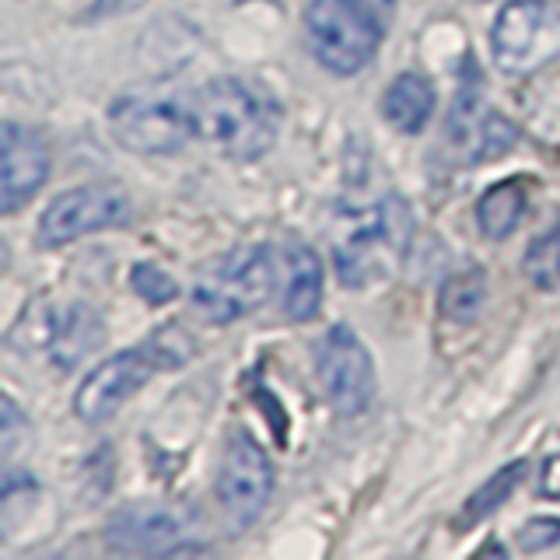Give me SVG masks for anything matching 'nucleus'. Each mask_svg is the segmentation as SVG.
Returning <instances> with one entry per match:
<instances>
[{"label": "nucleus", "mask_w": 560, "mask_h": 560, "mask_svg": "<svg viewBox=\"0 0 560 560\" xmlns=\"http://www.w3.org/2000/svg\"><path fill=\"white\" fill-rule=\"evenodd\" d=\"M197 130L232 162H256L280 133V105L267 88L242 78H214L207 81L197 98Z\"/></svg>", "instance_id": "f257e3e1"}, {"label": "nucleus", "mask_w": 560, "mask_h": 560, "mask_svg": "<svg viewBox=\"0 0 560 560\" xmlns=\"http://www.w3.org/2000/svg\"><path fill=\"white\" fill-rule=\"evenodd\" d=\"M410 238H413L410 207L402 197L389 192L375 207L361 210L340 238H332V245H337L332 259H337L340 280L347 288L372 284V280L389 273L407 256Z\"/></svg>", "instance_id": "f03ea898"}, {"label": "nucleus", "mask_w": 560, "mask_h": 560, "mask_svg": "<svg viewBox=\"0 0 560 560\" xmlns=\"http://www.w3.org/2000/svg\"><path fill=\"white\" fill-rule=\"evenodd\" d=\"M273 294V253L267 245H238L224 253L192 284V308L207 323H235Z\"/></svg>", "instance_id": "7ed1b4c3"}, {"label": "nucleus", "mask_w": 560, "mask_h": 560, "mask_svg": "<svg viewBox=\"0 0 560 560\" xmlns=\"http://www.w3.org/2000/svg\"><path fill=\"white\" fill-rule=\"evenodd\" d=\"M385 25L361 0H312L305 8V35L329 74L350 78L372 63Z\"/></svg>", "instance_id": "20e7f679"}, {"label": "nucleus", "mask_w": 560, "mask_h": 560, "mask_svg": "<svg viewBox=\"0 0 560 560\" xmlns=\"http://www.w3.org/2000/svg\"><path fill=\"white\" fill-rule=\"evenodd\" d=\"M109 130L133 154H175L197 140L192 102L158 92H130L109 105Z\"/></svg>", "instance_id": "39448f33"}, {"label": "nucleus", "mask_w": 560, "mask_h": 560, "mask_svg": "<svg viewBox=\"0 0 560 560\" xmlns=\"http://www.w3.org/2000/svg\"><path fill=\"white\" fill-rule=\"evenodd\" d=\"M133 218L130 192L116 183H88L60 192L39 218V242L46 249L70 245L84 235L109 232V228H127Z\"/></svg>", "instance_id": "423d86ee"}, {"label": "nucleus", "mask_w": 560, "mask_h": 560, "mask_svg": "<svg viewBox=\"0 0 560 560\" xmlns=\"http://www.w3.org/2000/svg\"><path fill=\"white\" fill-rule=\"evenodd\" d=\"M490 46L504 74H529L560 49V14L547 0H512L494 18Z\"/></svg>", "instance_id": "0eeeda50"}, {"label": "nucleus", "mask_w": 560, "mask_h": 560, "mask_svg": "<svg viewBox=\"0 0 560 560\" xmlns=\"http://www.w3.org/2000/svg\"><path fill=\"white\" fill-rule=\"evenodd\" d=\"M315 372H319L326 402L340 417H361L375 399V364L354 329L332 326L315 347Z\"/></svg>", "instance_id": "6e6552de"}, {"label": "nucleus", "mask_w": 560, "mask_h": 560, "mask_svg": "<svg viewBox=\"0 0 560 560\" xmlns=\"http://www.w3.org/2000/svg\"><path fill=\"white\" fill-rule=\"evenodd\" d=\"M214 494H218L221 512L235 525H253L262 515V508L270 504L273 466L253 434L235 431L224 442Z\"/></svg>", "instance_id": "1a4fd4ad"}, {"label": "nucleus", "mask_w": 560, "mask_h": 560, "mask_svg": "<svg viewBox=\"0 0 560 560\" xmlns=\"http://www.w3.org/2000/svg\"><path fill=\"white\" fill-rule=\"evenodd\" d=\"M192 529V515L172 501H133L109 518L105 542L122 553H172Z\"/></svg>", "instance_id": "9d476101"}, {"label": "nucleus", "mask_w": 560, "mask_h": 560, "mask_svg": "<svg viewBox=\"0 0 560 560\" xmlns=\"http://www.w3.org/2000/svg\"><path fill=\"white\" fill-rule=\"evenodd\" d=\"M154 372L158 368L148 358L144 347L119 350V354L102 361L95 372L81 382V389L74 396V413L88 420V424H102V420H109L133 393L144 389Z\"/></svg>", "instance_id": "9b49d317"}, {"label": "nucleus", "mask_w": 560, "mask_h": 560, "mask_svg": "<svg viewBox=\"0 0 560 560\" xmlns=\"http://www.w3.org/2000/svg\"><path fill=\"white\" fill-rule=\"evenodd\" d=\"M49 179V144L39 130L8 119L0 127V214H14Z\"/></svg>", "instance_id": "f8f14e48"}, {"label": "nucleus", "mask_w": 560, "mask_h": 560, "mask_svg": "<svg viewBox=\"0 0 560 560\" xmlns=\"http://www.w3.org/2000/svg\"><path fill=\"white\" fill-rule=\"evenodd\" d=\"M323 305V259L305 242H291L284 253V315L291 323H308Z\"/></svg>", "instance_id": "ddd939ff"}, {"label": "nucleus", "mask_w": 560, "mask_h": 560, "mask_svg": "<svg viewBox=\"0 0 560 560\" xmlns=\"http://www.w3.org/2000/svg\"><path fill=\"white\" fill-rule=\"evenodd\" d=\"M105 340V323L95 305H70L60 312V326L49 340V361L60 368V372H70L78 368L84 358H92L98 343Z\"/></svg>", "instance_id": "4468645a"}, {"label": "nucleus", "mask_w": 560, "mask_h": 560, "mask_svg": "<svg viewBox=\"0 0 560 560\" xmlns=\"http://www.w3.org/2000/svg\"><path fill=\"white\" fill-rule=\"evenodd\" d=\"M434 105H438L434 84L424 74H417V70H402L382 95V119L399 133H420L428 127Z\"/></svg>", "instance_id": "2eb2a0df"}, {"label": "nucleus", "mask_w": 560, "mask_h": 560, "mask_svg": "<svg viewBox=\"0 0 560 560\" xmlns=\"http://www.w3.org/2000/svg\"><path fill=\"white\" fill-rule=\"evenodd\" d=\"M522 214H525V186L515 179L490 186L477 203V224H480L483 238H490V242H501L512 235Z\"/></svg>", "instance_id": "dca6fc26"}, {"label": "nucleus", "mask_w": 560, "mask_h": 560, "mask_svg": "<svg viewBox=\"0 0 560 560\" xmlns=\"http://www.w3.org/2000/svg\"><path fill=\"white\" fill-rule=\"evenodd\" d=\"M525 469H529V463H525V459H515V463L501 466L498 472H490V477L466 498V504H463V522H480V518H487V515H494L498 508L518 490V483H522V477H525Z\"/></svg>", "instance_id": "f3484780"}, {"label": "nucleus", "mask_w": 560, "mask_h": 560, "mask_svg": "<svg viewBox=\"0 0 560 560\" xmlns=\"http://www.w3.org/2000/svg\"><path fill=\"white\" fill-rule=\"evenodd\" d=\"M487 305V277L483 270H466L445 280L442 315L452 323H472Z\"/></svg>", "instance_id": "a211bd4d"}, {"label": "nucleus", "mask_w": 560, "mask_h": 560, "mask_svg": "<svg viewBox=\"0 0 560 560\" xmlns=\"http://www.w3.org/2000/svg\"><path fill=\"white\" fill-rule=\"evenodd\" d=\"M140 347L148 350V358L154 361L158 372H165V368H186L192 358H197V340L189 337V329L183 323L158 326Z\"/></svg>", "instance_id": "6ab92c4d"}, {"label": "nucleus", "mask_w": 560, "mask_h": 560, "mask_svg": "<svg viewBox=\"0 0 560 560\" xmlns=\"http://www.w3.org/2000/svg\"><path fill=\"white\" fill-rule=\"evenodd\" d=\"M522 273L539 291L560 288V224L550 228L547 235H539L536 242H529V249L522 256Z\"/></svg>", "instance_id": "aec40b11"}, {"label": "nucleus", "mask_w": 560, "mask_h": 560, "mask_svg": "<svg viewBox=\"0 0 560 560\" xmlns=\"http://www.w3.org/2000/svg\"><path fill=\"white\" fill-rule=\"evenodd\" d=\"M32 445V428L28 417L18 410L11 396H0V448H4V466L11 469L14 459Z\"/></svg>", "instance_id": "412c9836"}, {"label": "nucleus", "mask_w": 560, "mask_h": 560, "mask_svg": "<svg viewBox=\"0 0 560 560\" xmlns=\"http://www.w3.org/2000/svg\"><path fill=\"white\" fill-rule=\"evenodd\" d=\"M130 284L151 305H168V302L179 298V284H175V277L158 267V262H137V267L130 270Z\"/></svg>", "instance_id": "4be33fe9"}, {"label": "nucleus", "mask_w": 560, "mask_h": 560, "mask_svg": "<svg viewBox=\"0 0 560 560\" xmlns=\"http://www.w3.org/2000/svg\"><path fill=\"white\" fill-rule=\"evenodd\" d=\"M518 547L525 553H539V550H550V547H560V518L553 515H539V518H529L518 529Z\"/></svg>", "instance_id": "5701e85b"}, {"label": "nucleus", "mask_w": 560, "mask_h": 560, "mask_svg": "<svg viewBox=\"0 0 560 560\" xmlns=\"http://www.w3.org/2000/svg\"><path fill=\"white\" fill-rule=\"evenodd\" d=\"M539 494L542 498H560V455H550L539 469Z\"/></svg>", "instance_id": "b1692460"}, {"label": "nucleus", "mask_w": 560, "mask_h": 560, "mask_svg": "<svg viewBox=\"0 0 560 560\" xmlns=\"http://www.w3.org/2000/svg\"><path fill=\"white\" fill-rule=\"evenodd\" d=\"M148 0H95L92 14L95 18H113V14H130L137 8H144Z\"/></svg>", "instance_id": "393cba45"}, {"label": "nucleus", "mask_w": 560, "mask_h": 560, "mask_svg": "<svg viewBox=\"0 0 560 560\" xmlns=\"http://www.w3.org/2000/svg\"><path fill=\"white\" fill-rule=\"evenodd\" d=\"M361 4L372 11L382 25H389L393 22V14H396V0H361Z\"/></svg>", "instance_id": "a878e982"}]
</instances>
